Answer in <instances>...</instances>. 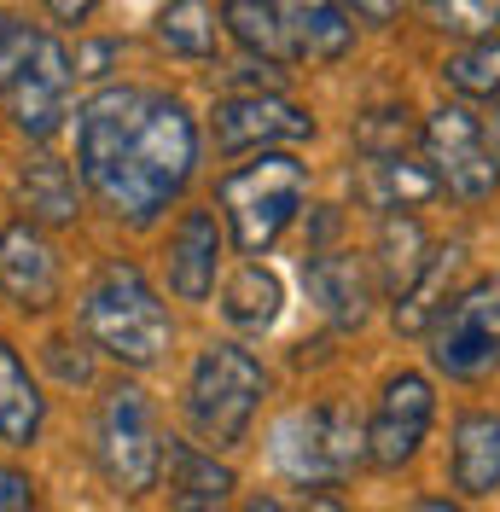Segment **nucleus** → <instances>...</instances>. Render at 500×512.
<instances>
[{"label": "nucleus", "instance_id": "nucleus-17", "mask_svg": "<svg viewBox=\"0 0 500 512\" xmlns=\"http://www.w3.org/2000/svg\"><path fill=\"white\" fill-rule=\"evenodd\" d=\"M448 478L460 495H495L500 489V414H460Z\"/></svg>", "mask_w": 500, "mask_h": 512}, {"label": "nucleus", "instance_id": "nucleus-25", "mask_svg": "<svg viewBox=\"0 0 500 512\" xmlns=\"http://www.w3.org/2000/svg\"><path fill=\"white\" fill-rule=\"evenodd\" d=\"M425 227L413 222V216H384V233H378V268H384V286L402 297L419 274H425Z\"/></svg>", "mask_w": 500, "mask_h": 512}, {"label": "nucleus", "instance_id": "nucleus-32", "mask_svg": "<svg viewBox=\"0 0 500 512\" xmlns=\"http://www.w3.org/2000/svg\"><path fill=\"white\" fill-rule=\"evenodd\" d=\"M41 6H47V12H53L59 24H82V18L94 12L99 0H41Z\"/></svg>", "mask_w": 500, "mask_h": 512}, {"label": "nucleus", "instance_id": "nucleus-36", "mask_svg": "<svg viewBox=\"0 0 500 512\" xmlns=\"http://www.w3.org/2000/svg\"><path fill=\"white\" fill-rule=\"evenodd\" d=\"M489 140H495V152H500V99H495V117H489Z\"/></svg>", "mask_w": 500, "mask_h": 512}, {"label": "nucleus", "instance_id": "nucleus-35", "mask_svg": "<svg viewBox=\"0 0 500 512\" xmlns=\"http://www.w3.org/2000/svg\"><path fill=\"white\" fill-rule=\"evenodd\" d=\"M239 512H285V501H274V495H250Z\"/></svg>", "mask_w": 500, "mask_h": 512}, {"label": "nucleus", "instance_id": "nucleus-33", "mask_svg": "<svg viewBox=\"0 0 500 512\" xmlns=\"http://www.w3.org/2000/svg\"><path fill=\"white\" fill-rule=\"evenodd\" d=\"M297 512H349L338 495H326V489H303V507Z\"/></svg>", "mask_w": 500, "mask_h": 512}, {"label": "nucleus", "instance_id": "nucleus-2", "mask_svg": "<svg viewBox=\"0 0 500 512\" xmlns=\"http://www.w3.org/2000/svg\"><path fill=\"white\" fill-rule=\"evenodd\" d=\"M82 332L94 338L99 350L123 367H152L163 361L175 326H169V309L157 303L152 280L134 268V262H105L94 274V286L82 291Z\"/></svg>", "mask_w": 500, "mask_h": 512}, {"label": "nucleus", "instance_id": "nucleus-15", "mask_svg": "<svg viewBox=\"0 0 500 512\" xmlns=\"http://www.w3.org/2000/svg\"><path fill=\"white\" fill-rule=\"evenodd\" d=\"M303 286H309V297L338 320V326H361V320H367V297H373V286H367L361 256H349V251L309 256V262H303Z\"/></svg>", "mask_w": 500, "mask_h": 512}, {"label": "nucleus", "instance_id": "nucleus-18", "mask_svg": "<svg viewBox=\"0 0 500 512\" xmlns=\"http://www.w3.org/2000/svg\"><path fill=\"white\" fill-rule=\"evenodd\" d=\"M431 192H442L437 169L431 163H419L413 152H390V158H361V198L384 210V216H396V210H413V204H425Z\"/></svg>", "mask_w": 500, "mask_h": 512}, {"label": "nucleus", "instance_id": "nucleus-5", "mask_svg": "<svg viewBox=\"0 0 500 512\" xmlns=\"http://www.w3.org/2000/svg\"><path fill=\"white\" fill-rule=\"evenodd\" d=\"M367 454V425L355 419L344 402H314V408H291L274 425V466L303 489H326L344 483Z\"/></svg>", "mask_w": 500, "mask_h": 512}, {"label": "nucleus", "instance_id": "nucleus-14", "mask_svg": "<svg viewBox=\"0 0 500 512\" xmlns=\"http://www.w3.org/2000/svg\"><path fill=\"white\" fill-rule=\"evenodd\" d=\"M216 268H221V227L210 210H187L175 239H169V291L181 303H204L216 291Z\"/></svg>", "mask_w": 500, "mask_h": 512}, {"label": "nucleus", "instance_id": "nucleus-10", "mask_svg": "<svg viewBox=\"0 0 500 512\" xmlns=\"http://www.w3.org/2000/svg\"><path fill=\"white\" fill-rule=\"evenodd\" d=\"M431 414H437V396H431L425 373H396L384 384L373 419H367V454H373L378 472H396L419 454L425 431H431Z\"/></svg>", "mask_w": 500, "mask_h": 512}, {"label": "nucleus", "instance_id": "nucleus-22", "mask_svg": "<svg viewBox=\"0 0 500 512\" xmlns=\"http://www.w3.org/2000/svg\"><path fill=\"white\" fill-rule=\"evenodd\" d=\"M221 24L227 35L245 47L250 59L262 64H291V47H285V30H280V12H274V0H227L221 6Z\"/></svg>", "mask_w": 500, "mask_h": 512}, {"label": "nucleus", "instance_id": "nucleus-28", "mask_svg": "<svg viewBox=\"0 0 500 512\" xmlns=\"http://www.w3.org/2000/svg\"><path fill=\"white\" fill-rule=\"evenodd\" d=\"M41 35L30 18H12V12H0V94L18 82V70L35 59V47H41Z\"/></svg>", "mask_w": 500, "mask_h": 512}, {"label": "nucleus", "instance_id": "nucleus-26", "mask_svg": "<svg viewBox=\"0 0 500 512\" xmlns=\"http://www.w3.org/2000/svg\"><path fill=\"white\" fill-rule=\"evenodd\" d=\"M419 12L431 18V30L471 41V47L500 35V0H419Z\"/></svg>", "mask_w": 500, "mask_h": 512}, {"label": "nucleus", "instance_id": "nucleus-23", "mask_svg": "<svg viewBox=\"0 0 500 512\" xmlns=\"http://www.w3.org/2000/svg\"><path fill=\"white\" fill-rule=\"evenodd\" d=\"M18 198L30 222H76V181L59 158H30L18 169Z\"/></svg>", "mask_w": 500, "mask_h": 512}, {"label": "nucleus", "instance_id": "nucleus-11", "mask_svg": "<svg viewBox=\"0 0 500 512\" xmlns=\"http://www.w3.org/2000/svg\"><path fill=\"white\" fill-rule=\"evenodd\" d=\"M314 117L280 94H233L216 105V146L221 152H274L291 140H309Z\"/></svg>", "mask_w": 500, "mask_h": 512}, {"label": "nucleus", "instance_id": "nucleus-9", "mask_svg": "<svg viewBox=\"0 0 500 512\" xmlns=\"http://www.w3.org/2000/svg\"><path fill=\"white\" fill-rule=\"evenodd\" d=\"M70 88H76V59L64 53V41L41 35L35 59L18 70V82L6 88V117L18 134L30 140H47L64 128V111H70Z\"/></svg>", "mask_w": 500, "mask_h": 512}, {"label": "nucleus", "instance_id": "nucleus-21", "mask_svg": "<svg viewBox=\"0 0 500 512\" xmlns=\"http://www.w3.org/2000/svg\"><path fill=\"white\" fill-rule=\"evenodd\" d=\"M157 47L163 53H175V59H216V6L210 0H169L163 12H157Z\"/></svg>", "mask_w": 500, "mask_h": 512}, {"label": "nucleus", "instance_id": "nucleus-7", "mask_svg": "<svg viewBox=\"0 0 500 512\" xmlns=\"http://www.w3.org/2000/svg\"><path fill=\"white\" fill-rule=\"evenodd\" d=\"M419 146H425V163L437 169V181L460 204H483L500 187V152L489 140V128L477 123L466 105H437L419 128Z\"/></svg>", "mask_w": 500, "mask_h": 512}, {"label": "nucleus", "instance_id": "nucleus-31", "mask_svg": "<svg viewBox=\"0 0 500 512\" xmlns=\"http://www.w3.org/2000/svg\"><path fill=\"white\" fill-rule=\"evenodd\" d=\"M355 18H367V24H390L396 12H402V0H344Z\"/></svg>", "mask_w": 500, "mask_h": 512}, {"label": "nucleus", "instance_id": "nucleus-34", "mask_svg": "<svg viewBox=\"0 0 500 512\" xmlns=\"http://www.w3.org/2000/svg\"><path fill=\"white\" fill-rule=\"evenodd\" d=\"M413 512H466V507H460V501H448V495H425Z\"/></svg>", "mask_w": 500, "mask_h": 512}, {"label": "nucleus", "instance_id": "nucleus-30", "mask_svg": "<svg viewBox=\"0 0 500 512\" xmlns=\"http://www.w3.org/2000/svg\"><path fill=\"white\" fill-rule=\"evenodd\" d=\"M117 59V41H88V47H76V76H88L99 82L105 76V64Z\"/></svg>", "mask_w": 500, "mask_h": 512}, {"label": "nucleus", "instance_id": "nucleus-16", "mask_svg": "<svg viewBox=\"0 0 500 512\" xmlns=\"http://www.w3.org/2000/svg\"><path fill=\"white\" fill-rule=\"evenodd\" d=\"M460 268H466V245H460V239H454V245H437L431 262H425V274L396 297V332H431V326L448 315V303L460 297V291H454Z\"/></svg>", "mask_w": 500, "mask_h": 512}, {"label": "nucleus", "instance_id": "nucleus-13", "mask_svg": "<svg viewBox=\"0 0 500 512\" xmlns=\"http://www.w3.org/2000/svg\"><path fill=\"white\" fill-rule=\"evenodd\" d=\"M274 12H280L291 59L332 64L344 59L349 41H355V18H349L344 0H274Z\"/></svg>", "mask_w": 500, "mask_h": 512}, {"label": "nucleus", "instance_id": "nucleus-6", "mask_svg": "<svg viewBox=\"0 0 500 512\" xmlns=\"http://www.w3.org/2000/svg\"><path fill=\"white\" fill-rule=\"evenodd\" d=\"M94 460L117 495H146L163 472V437L157 414L140 384H111L94 414Z\"/></svg>", "mask_w": 500, "mask_h": 512}, {"label": "nucleus", "instance_id": "nucleus-29", "mask_svg": "<svg viewBox=\"0 0 500 512\" xmlns=\"http://www.w3.org/2000/svg\"><path fill=\"white\" fill-rule=\"evenodd\" d=\"M0 512H35V483L12 466H0Z\"/></svg>", "mask_w": 500, "mask_h": 512}, {"label": "nucleus", "instance_id": "nucleus-27", "mask_svg": "<svg viewBox=\"0 0 500 512\" xmlns=\"http://www.w3.org/2000/svg\"><path fill=\"white\" fill-rule=\"evenodd\" d=\"M442 82L466 99H500V35L477 41V47H460L442 64Z\"/></svg>", "mask_w": 500, "mask_h": 512}, {"label": "nucleus", "instance_id": "nucleus-1", "mask_svg": "<svg viewBox=\"0 0 500 512\" xmlns=\"http://www.w3.org/2000/svg\"><path fill=\"white\" fill-rule=\"evenodd\" d=\"M76 169L117 222L152 227L198 169V123L163 88H99L76 117Z\"/></svg>", "mask_w": 500, "mask_h": 512}, {"label": "nucleus", "instance_id": "nucleus-20", "mask_svg": "<svg viewBox=\"0 0 500 512\" xmlns=\"http://www.w3.org/2000/svg\"><path fill=\"white\" fill-rule=\"evenodd\" d=\"M41 419H47V402H41V390H35L24 355L0 338V443L30 448L35 437H41Z\"/></svg>", "mask_w": 500, "mask_h": 512}, {"label": "nucleus", "instance_id": "nucleus-3", "mask_svg": "<svg viewBox=\"0 0 500 512\" xmlns=\"http://www.w3.org/2000/svg\"><path fill=\"white\" fill-rule=\"evenodd\" d=\"M303 192H309V169L291 158V152H256L250 163L221 175V210L233 227V245L239 256H262L285 227L297 222L303 210Z\"/></svg>", "mask_w": 500, "mask_h": 512}, {"label": "nucleus", "instance_id": "nucleus-8", "mask_svg": "<svg viewBox=\"0 0 500 512\" xmlns=\"http://www.w3.org/2000/svg\"><path fill=\"white\" fill-rule=\"evenodd\" d=\"M431 361L448 379H483L500 367V274L466 286L431 326Z\"/></svg>", "mask_w": 500, "mask_h": 512}, {"label": "nucleus", "instance_id": "nucleus-24", "mask_svg": "<svg viewBox=\"0 0 500 512\" xmlns=\"http://www.w3.org/2000/svg\"><path fill=\"white\" fill-rule=\"evenodd\" d=\"M221 315L233 320V326H245V332H268V326L280 320V280H274L262 262H245V268L233 274L227 297H221Z\"/></svg>", "mask_w": 500, "mask_h": 512}, {"label": "nucleus", "instance_id": "nucleus-4", "mask_svg": "<svg viewBox=\"0 0 500 512\" xmlns=\"http://www.w3.org/2000/svg\"><path fill=\"white\" fill-rule=\"evenodd\" d=\"M268 390L262 361L239 344H204L187 373V425L198 443L233 448L256 419V402Z\"/></svg>", "mask_w": 500, "mask_h": 512}, {"label": "nucleus", "instance_id": "nucleus-19", "mask_svg": "<svg viewBox=\"0 0 500 512\" xmlns=\"http://www.w3.org/2000/svg\"><path fill=\"white\" fill-rule=\"evenodd\" d=\"M233 501V472L221 466L216 454L192 443L169 448V507L175 512H221Z\"/></svg>", "mask_w": 500, "mask_h": 512}, {"label": "nucleus", "instance_id": "nucleus-12", "mask_svg": "<svg viewBox=\"0 0 500 512\" xmlns=\"http://www.w3.org/2000/svg\"><path fill=\"white\" fill-rule=\"evenodd\" d=\"M0 291L18 309H53L59 303V251L35 222L0 227Z\"/></svg>", "mask_w": 500, "mask_h": 512}]
</instances>
